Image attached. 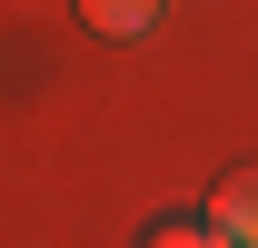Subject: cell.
I'll list each match as a JSON object with an SVG mask.
<instances>
[{
    "label": "cell",
    "instance_id": "cell-1",
    "mask_svg": "<svg viewBox=\"0 0 258 248\" xmlns=\"http://www.w3.org/2000/svg\"><path fill=\"white\" fill-rule=\"evenodd\" d=\"M209 228H219L228 248H258V169H228V179L209 189Z\"/></svg>",
    "mask_w": 258,
    "mask_h": 248
},
{
    "label": "cell",
    "instance_id": "cell-2",
    "mask_svg": "<svg viewBox=\"0 0 258 248\" xmlns=\"http://www.w3.org/2000/svg\"><path fill=\"white\" fill-rule=\"evenodd\" d=\"M80 20H90L99 40H139L149 20H159V0H80Z\"/></svg>",
    "mask_w": 258,
    "mask_h": 248
},
{
    "label": "cell",
    "instance_id": "cell-3",
    "mask_svg": "<svg viewBox=\"0 0 258 248\" xmlns=\"http://www.w3.org/2000/svg\"><path fill=\"white\" fill-rule=\"evenodd\" d=\"M149 248H228V238L209 228V218H159V228H149Z\"/></svg>",
    "mask_w": 258,
    "mask_h": 248
}]
</instances>
